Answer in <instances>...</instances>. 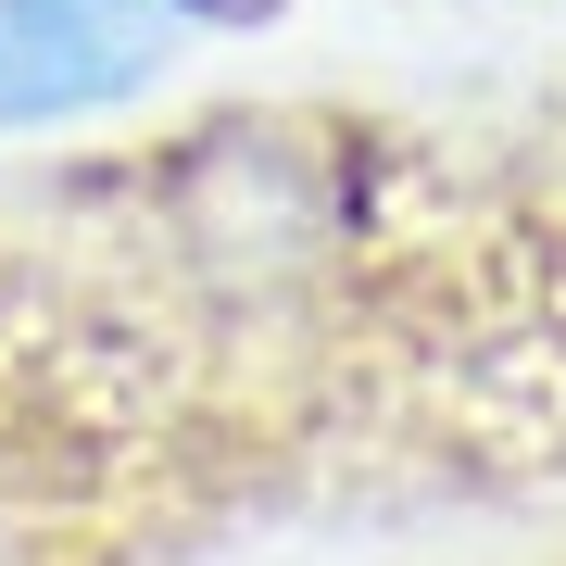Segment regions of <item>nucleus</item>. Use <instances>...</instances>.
<instances>
[{
	"label": "nucleus",
	"mask_w": 566,
	"mask_h": 566,
	"mask_svg": "<svg viewBox=\"0 0 566 566\" xmlns=\"http://www.w3.org/2000/svg\"><path fill=\"white\" fill-rule=\"evenodd\" d=\"M177 39H189L177 0H0V114L51 126L88 102H126L164 76Z\"/></svg>",
	"instance_id": "1"
}]
</instances>
